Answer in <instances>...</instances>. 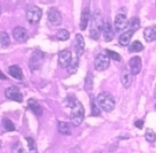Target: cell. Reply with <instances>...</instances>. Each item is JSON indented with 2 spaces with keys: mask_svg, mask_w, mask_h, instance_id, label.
<instances>
[{
  "mask_svg": "<svg viewBox=\"0 0 156 153\" xmlns=\"http://www.w3.org/2000/svg\"><path fill=\"white\" fill-rule=\"evenodd\" d=\"M72 54L69 50H63L59 53V65L63 68H66L72 61Z\"/></svg>",
  "mask_w": 156,
  "mask_h": 153,
  "instance_id": "30bf717a",
  "label": "cell"
},
{
  "mask_svg": "<svg viewBox=\"0 0 156 153\" xmlns=\"http://www.w3.org/2000/svg\"><path fill=\"white\" fill-rule=\"evenodd\" d=\"M0 44L2 45V48H8L10 45V38L5 31L0 32Z\"/></svg>",
  "mask_w": 156,
  "mask_h": 153,
  "instance_id": "603a6c76",
  "label": "cell"
},
{
  "mask_svg": "<svg viewBox=\"0 0 156 153\" xmlns=\"http://www.w3.org/2000/svg\"><path fill=\"white\" fill-rule=\"evenodd\" d=\"M9 74L16 79H19L21 81L23 78V73L21 71V68L19 67L18 65H12L9 67Z\"/></svg>",
  "mask_w": 156,
  "mask_h": 153,
  "instance_id": "44dd1931",
  "label": "cell"
},
{
  "mask_svg": "<svg viewBox=\"0 0 156 153\" xmlns=\"http://www.w3.org/2000/svg\"><path fill=\"white\" fill-rule=\"evenodd\" d=\"M28 106H29V108L31 109V111H32L34 115H37V116H41L42 115V108H41V106L39 105L38 100L30 98L28 100Z\"/></svg>",
  "mask_w": 156,
  "mask_h": 153,
  "instance_id": "ac0fdd59",
  "label": "cell"
},
{
  "mask_svg": "<svg viewBox=\"0 0 156 153\" xmlns=\"http://www.w3.org/2000/svg\"><path fill=\"white\" fill-rule=\"evenodd\" d=\"M142 50H144V45L142 44L140 41H134V42L129 46V52H131V53L141 52Z\"/></svg>",
  "mask_w": 156,
  "mask_h": 153,
  "instance_id": "7402d4cb",
  "label": "cell"
},
{
  "mask_svg": "<svg viewBox=\"0 0 156 153\" xmlns=\"http://www.w3.org/2000/svg\"><path fill=\"white\" fill-rule=\"evenodd\" d=\"M26 141H27V143H28V148H29V151H30V152H37V151H38L37 150V144L32 138H26Z\"/></svg>",
  "mask_w": 156,
  "mask_h": 153,
  "instance_id": "f546056e",
  "label": "cell"
},
{
  "mask_svg": "<svg viewBox=\"0 0 156 153\" xmlns=\"http://www.w3.org/2000/svg\"><path fill=\"white\" fill-rule=\"evenodd\" d=\"M135 127H136V128H138V129H142V128L144 127V121H143V120L135 121Z\"/></svg>",
  "mask_w": 156,
  "mask_h": 153,
  "instance_id": "d6a6232c",
  "label": "cell"
},
{
  "mask_svg": "<svg viewBox=\"0 0 156 153\" xmlns=\"http://www.w3.org/2000/svg\"><path fill=\"white\" fill-rule=\"evenodd\" d=\"M42 15V10L39 7L32 6L27 10V20L30 23H37L40 21Z\"/></svg>",
  "mask_w": 156,
  "mask_h": 153,
  "instance_id": "8992f818",
  "label": "cell"
},
{
  "mask_svg": "<svg viewBox=\"0 0 156 153\" xmlns=\"http://www.w3.org/2000/svg\"><path fill=\"white\" fill-rule=\"evenodd\" d=\"M145 139H146V141H148L150 143H154V142L156 141L155 132H154L152 129H148L146 132H145Z\"/></svg>",
  "mask_w": 156,
  "mask_h": 153,
  "instance_id": "83f0119b",
  "label": "cell"
},
{
  "mask_svg": "<svg viewBox=\"0 0 156 153\" xmlns=\"http://www.w3.org/2000/svg\"><path fill=\"white\" fill-rule=\"evenodd\" d=\"M93 87V75L89 73V75L85 78V89L87 90H91Z\"/></svg>",
  "mask_w": 156,
  "mask_h": 153,
  "instance_id": "f1b7e54d",
  "label": "cell"
},
{
  "mask_svg": "<svg viewBox=\"0 0 156 153\" xmlns=\"http://www.w3.org/2000/svg\"><path fill=\"white\" fill-rule=\"evenodd\" d=\"M78 65H79L78 57L72 58V61H71L70 65L66 67V68H68V72H69V74H74V73L76 72V69H78Z\"/></svg>",
  "mask_w": 156,
  "mask_h": 153,
  "instance_id": "d4e9b609",
  "label": "cell"
},
{
  "mask_svg": "<svg viewBox=\"0 0 156 153\" xmlns=\"http://www.w3.org/2000/svg\"><path fill=\"white\" fill-rule=\"evenodd\" d=\"M0 79H6V75L0 71Z\"/></svg>",
  "mask_w": 156,
  "mask_h": 153,
  "instance_id": "836d02e7",
  "label": "cell"
},
{
  "mask_svg": "<svg viewBox=\"0 0 156 153\" xmlns=\"http://www.w3.org/2000/svg\"><path fill=\"white\" fill-rule=\"evenodd\" d=\"M84 119V108L80 101L74 102V105L71 107V121L74 126H80Z\"/></svg>",
  "mask_w": 156,
  "mask_h": 153,
  "instance_id": "3957f363",
  "label": "cell"
},
{
  "mask_svg": "<svg viewBox=\"0 0 156 153\" xmlns=\"http://www.w3.org/2000/svg\"><path fill=\"white\" fill-rule=\"evenodd\" d=\"M155 5H156V1H155Z\"/></svg>",
  "mask_w": 156,
  "mask_h": 153,
  "instance_id": "74e56055",
  "label": "cell"
},
{
  "mask_svg": "<svg viewBox=\"0 0 156 153\" xmlns=\"http://www.w3.org/2000/svg\"><path fill=\"white\" fill-rule=\"evenodd\" d=\"M140 27H141V21H140V19L137 17L129 19V21H127V24H126V29L133 31V32H135L136 30H138Z\"/></svg>",
  "mask_w": 156,
  "mask_h": 153,
  "instance_id": "ffe728a7",
  "label": "cell"
},
{
  "mask_svg": "<svg viewBox=\"0 0 156 153\" xmlns=\"http://www.w3.org/2000/svg\"><path fill=\"white\" fill-rule=\"evenodd\" d=\"M154 97L156 98V86H155V88H154Z\"/></svg>",
  "mask_w": 156,
  "mask_h": 153,
  "instance_id": "d590c367",
  "label": "cell"
},
{
  "mask_svg": "<svg viewBox=\"0 0 156 153\" xmlns=\"http://www.w3.org/2000/svg\"><path fill=\"white\" fill-rule=\"evenodd\" d=\"M129 72L132 75H137L140 74L142 69V60L140 56H134L132 57L129 62Z\"/></svg>",
  "mask_w": 156,
  "mask_h": 153,
  "instance_id": "9c48e42d",
  "label": "cell"
},
{
  "mask_svg": "<svg viewBox=\"0 0 156 153\" xmlns=\"http://www.w3.org/2000/svg\"><path fill=\"white\" fill-rule=\"evenodd\" d=\"M90 18H91V13L89 8H84L81 15V20H80V29L82 31H84L87 29L89 21H90Z\"/></svg>",
  "mask_w": 156,
  "mask_h": 153,
  "instance_id": "e0dca14e",
  "label": "cell"
},
{
  "mask_svg": "<svg viewBox=\"0 0 156 153\" xmlns=\"http://www.w3.org/2000/svg\"><path fill=\"white\" fill-rule=\"evenodd\" d=\"M155 109H156V104H155Z\"/></svg>",
  "mask_w": 156,
  "mask_h": 153,
  "instance_id": "8d00e7d4",
  "label": "cell"
},
{
  "mask_svg": "<svg viewBox=\"0 0 156 153\" xmlns=\"http://www.w3.org/2000/svg\"><path fill=\"white\" fill-rule=\"evenodd\" d=\"M57 38L58 40L60 41H66V40L70 38V33L68 30H64V29H61L57 32Z\"/></svg>",
  "mask_w": 156,
  "mask_h": 153,
  "instance_id": "4316f807",
  "label": "cell"
},
{
  "mask_svg": "<svg viewBox=\"0 0 156 153\" xmlns=\"http://www.w3.org/2000/svg\"><path fill=\"white\" fill-rule=\"evenodd\" d=\"M121 83L123 85L124 88H129L131 85H132V74L129 69L124 68L122 71V74H121Z\"/></svg>",
  "mask_w": 156,
  "mask_h": 153,
  "instance_id": "5bb4252c",
  "label": "cell"
},
{
  "mask_svg": "<svg viewBox=\"0 0 156 153\" xmlns=\"http://www.w3.org/2000/svg\"><path fill=\"white\" fill-rule=\"evenodd\" d=\"M91 105H92V116H100V109L99 107L96 106V104L94 102L93 98H92V102H91Z\"/></svg>",
  "mask_w": 156,
  "mask_h": 153,
  "instance_id": "1f68e13d",
  "label": "cell"
},
{
  "mask_svg": "<svg viewBox=\"0 0 156 153\" xmlns=\"http://www.w3.org/2000/svg\"><path fill=\"white\" fill-rule=\"evenodd\" d=\"M103 38H104L105 42H111L113 38H114V31H113V27H112L111 22L108 21H104L103 22Z\"/></svg>",
  "mask_w": 156,
  "mask_h": 153,
  "instance_id": "7c38bea8",
  "label": "cell"
},
{
  "mask_svg": "<svg viewBox=\"0 0 156 153\" xmlns=\"http://www.w3.org/2000/svg\"><path fill=\"white\" fill-rule=\"evenodd\" d=\"M91 18H92V22H91L90 38L93 40H99L101 30H102L103 28V22H104L102 15H101V12L95 11Z\"/></svg>",
  "mask_w": 156,
  "mask_h": 153,
  "instance_id": "7a4b0ae2",
  "label": "cell"
},
{
  "mask_svg": "<svg viewBox=\"0 0 156 153\" xmlns=\"http://www.w3.org/2000/svg\"><path fill=\"white\" fill-rule=\"evenodd\" d=\"M74 51H75V53H76V56H80L84 51V39L81 34H76V35H75Z\"/></svg>",
  "mask_w": 156,
  "mask_h": 153,
  "instance_id": "9a60e30c",
  "label": "cell"
},
{
  "mask_svg": "<svg viewBox=\"0 0 156 153\" xmlns=\"http://www.w3.org/2000/svg\"><path fill=\"white\" fill-rule=\"evenodd\" d=\"M12 35H13V38H15L18 42H23V41L27 40L28 33H27V30H26L24 28L17 27L13 29V31H12Z\"/></svg>",
  "mask_w": 156,
  "mask_h": 153,
  "instance_id": "4fadbf2b",
  "label": "cell"
},
{
  "mask_svg": "<svg viewBox=\"0 0 156 153\" xmlns=\"http://www.w3.org/2000/svg\"><path fill=\"white\" fill-rule=\"evenodd\" d=\"M110 66V57L106 53H100L95 57L94 67L96 71H105Z\"/></svg>",
  "mask_w": 156,
  "mask_h": 153,
  "instance_id": "5b68a950",
  "label": "cell"
},
{
  "mask_svg": "<svg viewBox=\"0 0 156 153\" xmlns=\"http://www.w3.org/2000/svg\"><path fill=\"white\" fill-rule=\"evenodd\" d=\"M153 31H154V40L156 41V24L153 25Z\"/></svg>",
  "mask_w": 156,
  "mask_h": 153,
  "instance_id": "e575fe53",
  "label": "cell"
},
{
  "mask_svg": "<svg viewBox=\"0 0 156 153\" xmlns=\"http://www.w3.org/2000/svg\"><path fill=\"white\" fill-rule=\"evenodd\" d=\"M133 31L131 30H126L124 31L123 33H121L120 38H119V44L121 46H127L131 42V39H132L133 36Z\"/></svg>",
  "mask_w": 156,
  "mask_h": 153,
  "instance_id": "2e32d148",
  "label": "cell"
},
{
  "mask_svg": "<svg viewBox=\"0 0 156 153\" xmlns=\"http://www.w3.org/2000/svg\"><path fill=\"white\" fill-rule=\"evenodd\" d=\"M2 125H3V128H5L7 131H15L16 130L15 123L12 122L10 119H8V118H3Z\"/></svg>",
  "mask_w": 156,
  "mask_h": 153,
  "instance_id": "484cf974",
  "label": "cell"
},
{
  "mask_svg": "<svg viewBox=\"0 0 156 153\" xmlns=\"http://www.w3.org/2000/svg\"><path fill=\"white\" fill-rule=\"evenodd\" d=\"M96 101H98V106L105 112H111L115 107L114 97L108 91H103V93L99 94Z\"/></svg>",
  "mask_w": 156,
  "mask_h": 153,
  "instance_id": "6da1fadb",
  "label": "cell"
},
{
  "mask_svg": "<svg viewBox=\"0 0 156 153\" xmlns=\"http://www.w3.org/2000/svg\"><path fill=\"white\" fill-rule=\"evenodd\" d=\"M5 95H6V98L10 99V100H15V101L18 102H21L23 100L22 94L19 90V88L16 87V86H11V87L7 88L6 91H5Z\"/></svg>",
  "mask_w": 156,
  "mask_h": 153,
  "instance_id": "ba28073f",
  "label": "cell"
},
{
  "mask_svg": "<svg viewBox=\"0 0 156 153\" xmlns=\"http://www.w3.org/2000/svg\"><path fill=\"white\" fill-rule=\"evenodd\" d=\"M127 19L125 15H117L114 19V29L117 33H122L126 29Z\"/></svg>",
  "mask_w": 156,
  "mask_h": 153,
  "instance_id": "8fae6325",
  "label": "cell"
},
{
  "mask_svg": "<svg viewBox=\"0 0 156 153\" xmlns=\"http://www.w3.org/2000/svg\"><path fill=\"white\" fill-rule=\"evenodd\" d=\"M105 52H106V54L108 55V57H110V58H112V60L116 61V62L121 61V56L119 55V53H116V52L111 51V50H106Z\"/></svg>",
  "mask_w": 156,
  "mask_h": 153,
  "instance_id": "4dcf8cb0",
  "label": "cell"
},
{
  "mask_svg": "<svg viewBox=\"0 0 156 153\" xmlns=\"http://www.w3.org/2000/svg\"><path fill=\"white\" fill-rule=\"evenodd\" d=\"M58 130H59L61 135H70L72 133V129H71L70 123L64 122V121H59L58 122Z\"/></svg>",
  "mask_w": 156,
  "mask_h": 153,
  "instance_id": "d6986e66",
  "label": "cell"
},
{
  "mask_svg": "<svg viewBox=\"0 0 156 153\" xmlns=\"http://www.w3.org/2000/svg\"><path fill=\"white\" fill-rule=\"evenodd\" d=\"M144 39L146 42H152V41H155L154 40V31H153V27H150V28H146L144 29Z\"/></svg>",
  "mask_w": 156,
  "mask_h": 153,
  "instance_id": "cb8c5ba5",
  "label": "cell"
},
{
  "mask_svg": "<svg viewBox=\"0 0 156 153\" xmlns=\"http://www.w3.org/2000/svg\"><path fill=\"white\" fill-rule=\"evenodd\" d=\"M48 20L52 25H54V27L60 25L61 22H62L61 12L59 11L57 8H50L48 11Z\"/></svg>",
  "mask_w": 156,
  "mask_h": 153,
  "instance_id": "52a82bcc",
  "label": "cell"
},
{
  "mask_svg": "<svg viewBox=\"0 0 156 153\" xmlns=\"http://www.w3.org/2000/svg\"><path fill=\"white\" fill-rule=\"evenodd\" d=\"M43 58H44V53L41 52L40 50H37L32 53L29 61V67L31 71H38L41 68L42 63H43Z\"/></svg>",
  "mask_w": 156,
  "mask_h": 153,
  "instance_id": "277c9868",
  "label": "cell"
}]
</instances>
